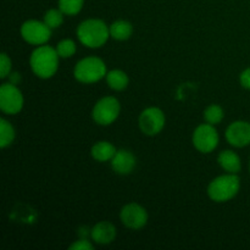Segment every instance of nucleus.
<instances>
[{
    "mask_svg": "<svg viewBox=\"0 0 250 250\" xmlns=\"http://www.w3.org/2000/svg\"><path fill=\"white\" fill-rule=\"evenodd\" d=\"M59 56L55 48L49 45H38L31 54L29 65L37 77L42 80L51 78L59 68Z\"/></svg>",
    "mask_w": 250,
    "mask_h": 250,
    "instance_id": "nucleus-1",
    "label": "nucleus"
},
{
    "mask_svg": "<svg viewBox=\"0 0 250 250\" xmlns=\"http://www.w3.org/2000/svg\"><path fill=\"white\" fill-rule=\"evenodd\" d=\"M78 41L87 48H100L107 42L110 29L104 21L98 19H89L81 22L76 31Z\"/></svg>",
    "mask_w": 250,
    "mask_h": 250,
    "instance_id": "nucleus-2",
    "label": "nucleus"
},
{
    "mask_svg": "<svg viewBox=\"0 0 250 250\" xmlns=\"http://www.w3.org/2000/svg\"><path fill=\"white\" fill-rule=\"evenodd\" d=\"M241 180L237 173H227L214 178L208 186V195L216 203H225L233 199L239 192Z\"/></svg>",
    "mask_w": 250,
    "mask_h": 250,
    "instance_id": "nucleus-3",
    "label": "nucleus"
},
{
    "mask_svg": "<svg viewBox=\"0 0 250 250\" xmlns=\"http://www.w3.org/2000/svg\"><path fill=\"white\" fill-rule=\"evenodd\" d=\"M106 65L97 56H88L76 63L73 68V76L81 83H95L106 76Z\"/></svg>",
    "mask_w": 250,
    "mask_h": 250,
    "instance_id": "nucleus-4",
    "label": "nucleus"
},
{
    "mask_svg": "<svg viewBox=\"0 0 250 250\" xmlns=\"http://www.w3.org/2000/svg\"><path fill=\"white\" fill-rule=\"evenodd\" d=\"M121 106L115 97H104L95 103L92 116L95 124L100 126H109L119 117Z\"/></svg>",
    "mask_w": 250,
    "mask_h": 250,
    "instance_id": "nucleus-5",
    "label": "nucleus"
},
{
    "mask_svg": "<svg viewBox=\"0 0 250 250\" xmlns=\"http://www.w3.org/2000/svg\"><path fill=\"white\" fill-rule=\"evenodd\" d=\"M219 133H217L215 126L208 124V122L198 126L193 132V146L200 153L209 154L214 151L219 144Z\"/></svg>",
    "mask_w": 250,
    "mask_h": 250,
    "instance_id": "nucleus-6",
    "label": "nucleus"
},
{
    "mask_svg": "<svg viewBox=\"0 0 250 250\" xmlns=\"http://www.w3.org/2000/svg\"><path fill=\"white\" fill-rule=\"evenodd\" d=\"M23 95L15 83H2L0 87V109L6 115H16L23 107Z\"/></svg>",
    "mask_w": 250,
    "mask_h": 250,
    "instance_id": "nucleus-7",
    "label": "nucleus"
},
{
    "mask_svg": "<svg viewBox=\"0 0 250 250\" xmlns=\"http://www.w3.org/2000/svg\"><path fill=\"white\" fill-rule=\"evenodd\" d=\"M53 29L45 24V22L38 20H28L21 26V37L24 42L32 45H44L50 39Z\"/></svg>",
    "mask_w": 250,
    "mask_h": 250,
    "instance_id": "nucleus-8",
    "label": "nucleus"
},
{
    "mask_svg": "<svg viewBox=\"0 0 250 250\" xmlns=\"http://www.w3.org/2000/svg\"><path fill=\"white\" fill-rule=\"evenodd\" d=\"M165 114L159 107H146L139 115L138 125L141 131L146 136H156L165 127Z\"/></svg>",
    "mask_w": 250,
    "mask_h": 250,
    "instance_id": "nucleus-9",
    "label": "nucleus"
},
{
    "mask_svg": "<svg viewBox=\"0 0 250 250\" xmlns=\"http://www.w3.org/2000/svg\"><path fill=\"white\" fill-rule=\"evenodd\" d=\"M120 219L127 229H141L148 222V212L142 205L137 203H129L121 209Z\"/></svg>",
    "mask_w": 250,
    "mask_h": 250,
    "instance_id": "nucleus-10",
    "label": "nucleus"
},
{
    "mask_svg": "<svg viewBox=\"0 0 250 250\" xmlns=\"http://www.w3.org/2000/svg\"><path fill=\"white\" fill-rule=\"evenodd\" d=\"M226 139L232 146L244 148L250 144V122L234 121L227 127Z\"/></svg>",
    "mask_w": 250,
    "mask_h": 250,
    "instance_id": "nucleus-11",
    "label": "nucleus"
},
{
    "mask_svg": "<svg viewBox=\"0 0 250 250\" xmlns=\"http://www.w3.org/2000/svg\"><path fill=\"white\" fill-rule=\"evenodd\" d=\"M137 165L136 156L126 149H120L111 159V167L117 175H129Z\"/></svg>",
    "mask_w": 250,
    "mask_h": 250,
    "instance_id": "nucleus-12",
    "label": "nucleus"
},
{
    "mask_svg": "<svg viewBox=\"0 0 250 250\" xmlns=\"http://www.w3.org/2000/svg\"><path fill=\"white\" fill-rule=\"evenodd\" d=\"M116 229L109 221H100L90 231L92 239L98 244H110L116 238Z\"/></svg>",
    "mask_w": 250,
    "mask_h": 250,
    "instance_id": "nucleus-13",
    "label": "nucleus"
},
{
    "mask_svg": "<svg viewBox=\"0 0 250 250\" xmlns=\"http://www.w3.org/2000/svg\"><path fill=\"white\" fill-rule=\"evenodd\" d=\"M217 163L229 173H238L242 168V161L233 150H224L217 156Z\"/></svg>",
    "mask_w": 250,
    "mask_h": 250,
    "instance_id": "nucleus-14",
    "label": "nucleus"
},
{
    "mask_svg": "<svg viewBox=\"0 0 250 250\" xmlns=\"http://www.w3.org/2000/svg\"><path fill=\"white\" fill-rule=\"evenodd\" d=\"M116 148H115L114 144H111L110 142L106 141H100L98 143H95L93 146L92 154L93 159L100 163H105V161H111V159L114 158V155L116 154Z\"/></svg>",
    "mask_w": 250,
    "mask_h": 250,
    "instance_id": "nucleus-15",
    "label": "nucleus"
},
{
    "mask_svg": "<svg viewBox=\"0 0 250 250\" xmlns=\"http://www.w3.org/2000/svg\"><path fill=\"white\" fill-rule=\"evenodd\" d=\"M110 29V37L114 38L115 41L124 42L131 38L132 33H133V26L131 22L126 21V20H119V21L112 22L109 26Z\"/></svg>",
    "mask_w": 250,
    "mask_h": 250,
    "instance_id": "nucleus-16",
    "label": "nucleus"
},
{
    "mask_svg": "<svg viewBox=\"0 0 250 250\" xmlns=\"http://www.w3.org/2000/svg\"><path fill=\"white\" fill-rule=\"evenodd\" d=\"M106 78V83L111 89L117 90H124L126 89L127 85L129 83V78L127 73L122 70H111L106 73L105 76Z\"/></svg>",
    "mask_w": 250,
    "mask_h": 250,
    "instance_id": "nucleus-17",
    "label": "nucleus"
},
{
    "mask_svg": "<svg viewBox=\"0 0 250 250\" xmlns=\"http://www.w3.org/2000/svg\"><path fill=\"white\" fill-rule=\"evenodd\" d=\"M15 137L16 133L12 125L5 119L0 120V148L5 149L11 146Z\"/></svg>",
    "mask_w": 250,
    "mask_h": 250,
    "instance_id": "nucleus-18",
    "label": "nucleus"
},
{
    "mask_svg": "<svg viewBox=\"0 0 250 250\" xmlns=\"http://www.w3.org/2000/svg\"><path fill=\"white\" fill-rule=\"evenodd\" d=\"M225 112L220 105L211 104L204 110V120L210 125H217L224 120Z\"/></svg>",
    "mask_w": 250,
    "mask_h": 250,
    "instance_id": "nucleus-19",
    "label": "nucleus"
},
{
    "mask_svg": "<svg viewBox=\"0 0 250 250\" xmlns=\"http://www.w3.org/2000/svg\"><path fill=\"white\" fill-rule=\"evenodd\" d=\"M84 0H59V9L68 16H73L81 12Z\"/></svg>",
    "mask_w": 250,
    "mask_h": 250,
    "instance_id": "nucleus-20",
    "label": "nucleus"
},
{
    "mask_svg": "<svg viewBox=\"0 0 250 250\" xmlns=\"http://www.w3.org/2000/svg\"><path fill=\"white\" fill-rule=\"evenodd\" d=\"M63 12L60 9H50L45 12L44 15V20L45 24L50 27L51 29H55L60 27L63 22Z\"/></svg>",
    "mask_w": 250,
    "mask_h": 250,
    "instance_id": "nucleus-21",
    "label": "nucleus"
},
{
    "mask_svg": "<svg viewBox=\"0 0 250 250\" xmlns=\"http://www.w3.org/2000/svg\"><path fill=\"white\" fill-rule=\"evenodd\" d=\"M55 49L60 58L67 59L75 55L77 48H76V43L72 39H62L61 42H59Z\"/></svg>",
    "mask_w": 250,
    "mask_h": 250,
    "instance_id": "nucleus-22",
    "label": "nucleus"
},
{
    "mask_svg": "<svg viewBox=\"0 0 250 250\" xmlns=\"http://www.w3.org/2000/svg\"><path fill=\"white\" fill-rule=\"evenodd\" d=\"M11 59L7 56V54L2 53L0 56V78H5L11 72Z\"/></svg>",
    "mask_w": 250,
    "mask_h": 250,
    "instance_id": "nucleus-23",
    "label": "nucleus"
},
{
    "mask_svg": "<svg viewBox=\"0 0 250 250\" xmlns=\"http://www.w3.org/2000/svg\"><path fill=\"white\" fill-rule=\"evenodd\" d=\"M70 249L71 250H93L94 249V247H93V244L90 243L89 241H87V239H78V241H76L75 243L71 244Z\"/></svg>",
    "mask_w": 250,
    "mask_h": 250,
    "instance_id": "nucleus-24",
    "label": "nucleus"
},
{
    "mask_svg": "<svg viewBox=\"0 0 250 250\" xmlns=\"http://www.w3.org/2000/svg\"><path fill=\"white\" fill-rule=\"evenodd\" d=\"M239 82H241L242 87L250 90V67L242 71L241 76H239Z\"/></svg>",
    "mask_w": 250,
    "mask_h": 250,
    "instance_id": "nucleus-25",
    "label": "nucleus"
},
{
    "mask_svg": "<svg viewBox=\"0 0 250 250\" xmlns=\"http://www.w3.org/2000/svg\"><path fill=\"white\" fill-rule=\"evenodd\" d=\"M249 172H250V163H249Z\"/></svg>",
    "mask_w": 250,
    "mask_h": 250,
    "instance_id": "nucleus-26",
    "label": "nucleus"
}]
</instances>
